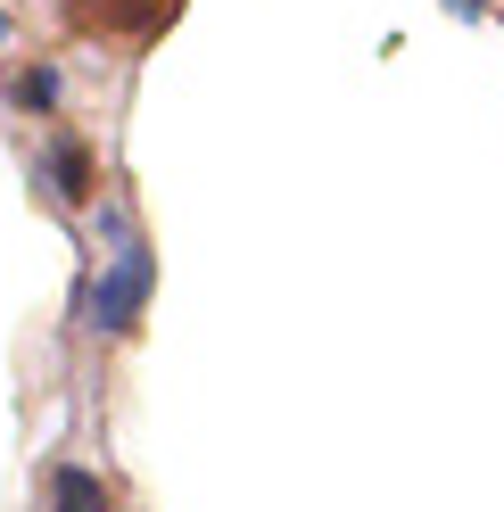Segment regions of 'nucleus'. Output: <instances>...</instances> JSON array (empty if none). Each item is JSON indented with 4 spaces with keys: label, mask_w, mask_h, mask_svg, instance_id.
<instances>
[{
    "label": "nucleus",
    "mask_w": 504,
    "mask_h": 512,
    "mask_svg": "<svg viewBox=\"0 0 504 512\" xmlns=\"http://www.w3.org/2000/svg\"><path fill=\"white\" fill-rule=\"evenodd\" d=\"M9 100H17L25 116H58V100H67V75H58L50 58H42V67H17V75H9Z\"/></svg>",
    "instance_id": "5"
},
{
    "label": "nucleus",
    "mask_w": 504,
    "mask_h": 512,
    "mask_svg": "<svg viewBox=\"0 0 504 512\" xmlns=\"http://www.w3.org/2000/svg\"><path fill=\"white\" fill-rule=\"evenodd\" d=\"M182 17V0H67L75 34H108V42H157Z\"/></svg>",
    "instance_id": "3"
},
{
    "label": "nucleus",
    "mask_w": 504,
    "mask_h": 512,
    "mask_svg": "<svg viewBox=\"0 0 504 512\" xmlns=\"http://www.w3.org/2000/svg\"><path fill=\"white\" fill-rule=\"evenodd\" d=\"M34 190L58 207V215H83L91 199H100V157H91V141L83 133H42V149H34Z\"/></svg>",
    "instance_id": "2"
},
{
    "label": "nucleus",
    "mask_w": 504,
    "mask_h": 512,
    "mask_svg": "<svg viewBox=\"0 0 504 512\" xmlns=\"http://www.w3.org/2000/svg\"><path fill=\"white\" fill-rule=\"evenodd\" d=\"M0 42H9V17H0Z\"/></svg>",
    "instance_id": "7"
},
{
    "label": "nucleus",
    "mask_w": 504,
    "mask_h": 512,
    "mask_svg": "<svg viewBox=\"0 0 504 512\" xmlns=\"http://www.w3.org/2000/svg\"><path fill=\"white\" fill-rule=\"evenodd\" d=\"M100 232H108V256L91 265L75 314H83V331H91V339H133V331H141V314H149V298H157V256H149V240L133 232L124 199L100 207Z\"/></svg>",
    "instance_id": "1"
},
{
    "label": "nucleus",
    "mask_w": 504,
    "mask_h": 512,
    "mask_svg": "<svg viewBox=\"0 0 504 512\" xmlns=\"http://www.w3.org/2000/svg\"><path fill=\"white\" fill-rule=\"evenodd\" d=\"M447 17H463V25H480V17H488V0H447Z\"/></svg>",
    "instance_id": "6"
},
{
    "label": "nucleus",
    "mask_w": 504,
    "mask_h": 512,
    "mask_svg": "<svg viewBox=\"0 0 504 512\" xmlns=\"http://www.w3.org/2000/svg\"><path fill=\"white\" fill-rule=\"evenodd\" d=\"M50 512H116V496H108V479H100V471L58 463V471H50Z\"/></svg>",
    "instance_id": "4"
}]
</instances>
